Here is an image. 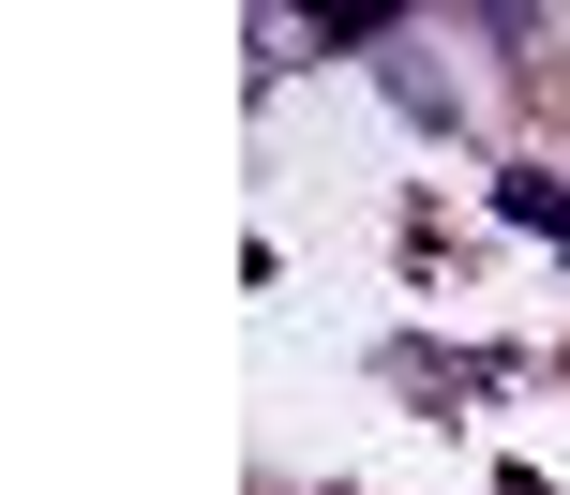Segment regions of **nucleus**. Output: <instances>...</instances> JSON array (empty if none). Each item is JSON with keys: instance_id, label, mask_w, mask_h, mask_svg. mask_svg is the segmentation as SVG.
Instances as JSON below:
<instances>
[{"instance_id": "f257e3e1", "label": "nucleus", "mask_w": 570, "mask_h": 495, "mask_svg": "<svg viewBox=\"0 0 570 495\" xmlns=\"http://www.w3.org/2000/svg\"><path fill=\"white\" fill-rule=\"evenodd\" d=\"M495 210L541 226V240H570V180H556V166H511V180H495Z\"/></svg>"}]
</instances>
